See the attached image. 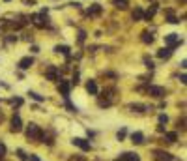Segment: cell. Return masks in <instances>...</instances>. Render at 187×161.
<instances>
[{"label":"cell","mask_w":187,"mask_h":161,"mask_svg":"<svg viewBox=\"0 0 187 161\" xmlns=\"http://www.w3.org/2000/svg\"><path fill=\"white\" fill-rule=\"evenodd\" d=\"M26 137H28L30 141H41L43 131L39 129V126H38V124H30V126L26 127Z\"/></svg>","instance_id":"obj_1"},{"label":"cell","mask_w":187,"mask_h":161,"mask_svg":"<svg viewBox=\"0 0 187 161\" xmlns=\"http://www.w3.org/2000/svg\"><path fill=\"white\" fill-rule=\"evenodd\" d=\"M45 77L49 79V81H54V83H58V81L62 79L60 70H58L56 66H49V67H47V70H45Z\"/></svg>","instance_id":"obj_2"},{"label":"cell","mask_w":187,"mask_h":161,"mask_svg":"<svg viewBox=\"0 0 187 161\" xmlns=\"http://www.w3.org/2000/svg\"><path fill=\"white\" fill-rule=\"evenodd\" d=\"M32 22L38 26V28H45L49 26V17H47L45 13H39V15H32Z\"/></svg>","instance_id":"obj_3"},{"label":"cell","mask_w":187,"mask_h":161,"mask_svg":"<svg viewBox=\"0 0 187 161\" xmlns=\"http://www.w3.org/2000/svg\"><path fill=\"white\" fill-rule=\"evenodd\" d=\"M153 157L155 161H174V155L165 150H153Z\"/></svg>","instance_id":"obj_4"},{"label":"cell","mask_w":187,"mask_h":161,"mask_svg":"<svg viewBox=\"0 0 187 161\" xmlns=\"http://www.w3.org/2000/svg\"><path fill=\"white\" fill-rule=\"evenodd\" d=\"M148 94L152 96V98H157V99H161V98H165V94H167V92H165V88H163V86H150L148 88Z\"/></svg>","instance_id":"obj_5"},{"label":"cell","mask_w":187,"mask_h":161,"mask_svg":"<svg viewBox=\"0 0 187 161\" xmlns=\"http://www.w3.org/2000/svg\"><path fill=\"white\" fill-rule=\"evenodd\" d=\"M69 90H71V83L60 79V81H58V92H60L64 98H69Z\"/></svg>","instance_id":"obj_6"},{"label":"cell","mask_w":187,"mask_h":161,"mask_svg":"<svg viewBox=\"0 0 187 161\" xmlns=\"http://www.w3.org/2000/svg\"><path fill=\"white\" fill-rule=\"evenodd\" d=\"M165 43L169 45V47H172V49H174V47H178V45H181L183 41L180 39V36H178V34H169V36H165Z\"/></svg>","instance_id":"obj_7"},{"label":"cell","mask_w":187,"mask_h":161,"mask_svg":"<svg viewBox=\"0 0 187 161\" xmlns=\"http://www.w3.org/2000/svg\"><path fill=\"white\" fill-rule=\"evenodd\" d=\"M71 143H73L75 146H79L81 150H84V152H90V150H92V144H90L86 139H81V137H75Z\"/></svg>","instance_id":"obj_8"},{"label":"cell","mask_w":187,"mask_h":161,"mask_svg":"<svg viewBox=\"0 0 187 161\" xmlns=\"http://www.w3.org/2000/svg\"><path fill=\"white\" fill-rule=\"evenodd\" d=\"M11 131H13V133L22 131V122H21V116H19L17 112L13 114V118H11Z\"/></svg>","instance_id":"obj_9"},{"label":"cell","mask_w":187,"mask_h":161,"mask_svg":"<svg viewBox=\"0 0 187 161\" xmlns=\"http://www.w3.org/2000/svg\"><path fill=\"white\" fill-rule=\"evenodd\" d=\"M32 66H34V58H30V56H25V58L19 60V67H21V70H30Z\"/></svg>","instance_id":"obj_10"},{"label":"cell","mask_w":187,"mask_h":161,"mask_svg":"<svg viewBox=\"0 0 187 161\" xmlns=\"http://www.w3.org/2000/svg\"><path fill=\"white\" fill-rule=\"evenodd\" d=\"M120 161H140V157H138V154H135V152H124V154L120 155Z\"/></svg>","instance_id":"obj_11"},{"label":"cell","mask_w":187,"mask_h":161,"mask_svg":"<svg viewBox=\"0 0 187 161\" xmlns=\"http://www.w3.org/2000/svg\"><path fill=\"white\" fill-rule=\"evenodd\" d=\"M101 11H103L101 4H92V6L88 8V15H92V17H97V15H101Z\"/></svg>","instance_id":"obj_12"},{"label":"cell","mask_w":187,"mask_h":161,"mask_svg":"<svg viewBox=\"0 0 187 161\" xmlns=\"http://www.w3.org/2000/svg\"><path fill=\"white\" fill-rule=\"evenodd\" d=\"M157 56L163 58V60L170 58V56H172V47H163V49H159V51H157Z\"/></svg>","instance_id":"obj_13"},{"label":"cell","mask_w":187,"mask_h":161,"mask_svg":"<svg viewBox=\"0 0 187 161\" xmlns=\"http://www.w3.org/2000/svg\"><path fill=\"white\" fill-rule=\"evenodd\" d=\"M86 90H88V94H94V96H96V94H97V83L94 81V79H90V81L86 83Z\"/></svg>","instance_id":"obj_14"},{"label":"cell","mask_w":187,"mask_h":161,"mask_svg":"<svg viewBox=\"0 0 187 161\" xmlns=\"http://www.w3.org/2000/svg\"><path fill=\"white\" fill-rule=\"evenodd\" d=\"M131 143H133V144H142V143H144V135L140 133V131H135V133L131 135Z\"/></svg>","instance_id":"obj_15"},{"label":"cell","mask_w":187,"mask_h":161,"mask_svg":"<svg viewBox=\"0 0 187 161\" xmlns=\"http://www.w3.org/2000/svg\"><path fill=\"white\" fill-rule=\"evenodd\" d=\"M69 51H71V49H69L67 45H56V47H54V53L56 54H64L67 58H69Z\"/></svg>","instance_id":"obj_16"},{"label":"cell","mask_w":187,"mask_h":161,"mask_svg":"<svg viewBox=\"0 0 187 161\" xmlns=\"http://www.w3.org/2000/svg\"><path fill=\"white\" fill-rule=\"evenodd\" d=\"M129 111H133V112H144V111H152V109H148L146 105H140V103H131Z\"/></svg>","instance_id":"obj_17"},{"label":"cell","mask_w":187,"mask_h":161,"mask_svg":"<svg viewBox=\"0 0 187 161\" xmlns=\"http://www.w3.org/2000/svg\"><path fill=\"white\" fill-rule=\"evenodd\" d=\"M112 6H114L116 10H127L129 0H112Z\"/></svg>","instance_id":"obj_18"},{"label":"cell","mask_w":187,"mask_h":161,"mask_svg":"<svg viewBox=\"0 0 187 161\" xmlns=\"http://www.w3.org/2000/svg\"><path fill=\"white\" fill-rule=\"evenodd\" d=\"M155 11H157V4H152V6H150V10L144 13V17H142V19H144V21H152V19H153V15H155Z\"/></svg>","instance_id":"obj_19"},{"label":"cell","mask_w":187,"mask_h":161,"mask_svg":"<svg viewBox=\"0 0 187 161\" xmlns=\"http://www.w3.org/2000/svg\"><path fill=\"white\" fill-rule=\"evenodd\" d=\"M131 17H133V21H142V17H144L142 8H135V11L131 13Z\"/></svg>","instance_id":"obj_20"},{"label":"cell","mask_w":187,"mask_h":161,"mask_svg":"<svg viewBox=\"0 0 187 161\" xmlns=\"http://www.w3.org/2000/svg\"><path fill=\"white\" fill-rule=\"evenodd\" d=\"M140 36H142V38H140V39H142L144 43H153V34H150V32H142V34H140Z\"/></svg>","instance_id":"obj_21"},{"label":"cell","mask_w":187,"mask_h":161,"mask_svg":"<svg viewBox=\"0 0 187 161\" xmlns=\"http://www.w3.org/2000/svg\"><path fill=\"white\" fill-rule=\"evenodd\" d=\"M165 139H167L169 143H176V141H178V133H174V131H172V133H167V131H165Z\"/></svg>","instance_id":"obj_22"},{"label":"cell","mask_w":187,"mask_h":161,"mask_svg":"<svg viewBox=\"0 0 187 161\" xmlns=\"http://www.w3.org/2000/svg\"><path fill=\"white\" fill-rule=\"evenodd\" d=\"M28 96H30L34 101H39V103L45 101V96H39V94H36V92H28Z\"/></svg>","instance_id":"obj_23"},{"label":"cell","mask_w":187,"mask_h":161,"mask_svg":"<svg viewBox=\"0 0 187 161\" xmlns=\"http://www.w3.org/2000/svg\"><path fill=\"white\" fill-rule=\"evenodd\" d=\"M125 135H127V129H125V127H122L118 133H116V139H118V141H124V139H125Z\"/></svg>","instance_id":"obj_24"},{"label":"cell","mask_w":187,"mask_h":161,"mask_svg":"<svg viewBox=\"0 0 187 161\" xmlns=\"http://www.w3.org/2000/svg\"><path fill=\"white\" fill-rule=\"evenodd\" d=\"M17 155H19V159H21V161H30V159H28V155H26L25 152H22V150H17Z\"/></svg>","instance_id":"obj_25"},{"label":"cell","mask_w":187,"mask_h":161,"mask_svg":"<svg viewBox=\"0 0 187 161\" xmlns=\"http://www.w3.org/2000/svg\"><path fill=\"white\" fill-rule=\"evenodd\" d=\"M144 64H146V67H148V70H153V67H155V64H153V62H152L148 56L144 58Z\"/></svg>","instance_id":"obj_26"},{"label":"cell","mask_w":187,"mask_h":161,"mask_svg":"<svg viewBox=\"0 0 187 161\" xmlns=\"http://www.w3.org/2000/svg\"><path fill=\"white\" fill-rule=\"evenodd\" d=\"M84 39H86V32H84V30H79V38H77V41L82 43Z\"/></svg>","instance_id":"obj_27"},{"label":"cell","mask_w":187,"mask_h":161,"mask_svg":"<svg viewBox=\"0 0 187 161\" xmlns=\"http://www.w3.org/2000/svg\"><path fill=\"white\" fill-rule=\"evenodd\" d=\"M167 22H170V25H178V22H180V21H178V19H176L174 15H169V19H167Z\"/></svg>","instance_id":"obj_28"},{"label":"cell","mask_w":187,"mask_h":161,"mask_svg":"<svg viewBox=\"0 0 187 161\" xmlns=\"http://www.w3.org/2000/svg\"><path fill=\"white\" fill-rule=\"evenodd\" d=\"M169 122V116L167 114H159V124H167Z\"/></svg>","instance_id":"obj_29"},{"label":"cell","mask_w":187,"mask_h":161,"mask_svg":"<svg viewBox=\"0 0 187 161\" xmlns=\"http://www.w3.org/2000/svg\"><path fill=\"white\" fill-rule=\"evenodd\" d=\"M11 103H13V105H17V107H21V105H22V99H21V98H13V99H11Z\"/></svg>","instance_id":"obj_30"},{"label":"cell","mask_w":187,"mask_h":161,"mask_svg":"<svg viewBox=\"0 0 187 161\" xmlns=\"http://www.w3.org/2000/svg\"><path fill=\"white\" fill-rule=\"evenodd\" d=\"M4 155H6V146H4L2 143H0V159H2Z\"/></svg>","instance_id":"obj_31"},{"label":"cell","mask_w":187,"mask_h":161,"mask_svg":"<svg viewBox=\"0 0 187 161\" xmlns=\"http://www.w3.org/2000/svg\"><path fill=\"white\" fill-rule=\"evenodd\" d=\"M71 84H79V71L73 73V81H71Z\"/></svg>","instance_id":"obj_32"},{"label":"cell","mask_w":187,"mask_h":161,"mask_svg":"<svg viewBox=\"0 0 187 161\" xmlns=\"http://www.w3.org/2000/svg\"><path fill=\"white\" fill-rule=\"evenodd\" d=\"M30 51L36 54V53H39V47H38V45H32V47H30Z\"/></svg>","instance_id":"obj_33"},{"label":"cell","mask_w":187,"mask_h":161,"mask_svg":"<svg viewBox=\"0 0 187 161\" xmlns=\"http://www.w3.org/2000/svg\"><path fill=\"white\" fill-rule=\"evenodd\" d=\"M6 39H8L10 43H13V41H17V38H15V36H10V38H6Z\"/></svg>","instance_id":"obj_34"},{"label":"cell","mask_w":187,"mask_h":161,"mask_svg":"<svg viewBox=\"0 0 187 161\" xmlns=\"http://www.w3.org/2000/svg\"><path fill=\"white\" fill-rule=\"evenodd\" d=\"M180 83H181V84H185V73H181V75H180Z\"/></svg>","instance_id":"obj_35"},{"label":"cell","mask_w":187,"mask_h":161,"mask_svg":"<svg viewBox=\"0 0 187 161\" xmlns=\"http://www.w3.org/2000/svg\"><path fill=\"white\" fill-rule=\"evenodd\" d=\"M28 159H32V161H39V157H38V155H30Z\"/></svg>","instance_id":"obj_36"},{"label":"cell","mask_w":187,"mask_h":161,"mask_svg":"<svg viewBox=\"0 0 187 161\" xmlns=\"http://www.w3.org/2000/svg\"><path fill=\"white\" fill-rule=\"evenodd\" d=\"M4 120V116H2V112H0V122H2Z\"/></svg>","instance_id":"obj_37"},{"label":"cell","mask_w":187,"mask_h":161,"mask_svg":"<svg viewBox=\"0 0 187 161\" xmlns=\"http://www.w3.org/2000/svg\"><path fill=\"white\" fill-rule=\"evenodd\" d=\"M118 161H120V159H118Z\"/></svg>","instance_id":"obj_38"}]
</instances>
